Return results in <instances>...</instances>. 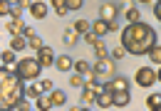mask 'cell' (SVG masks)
Listing matches in <instances>:
<instances>
[{"label": "cell", "instance_id": "obj_1", "mask_svg": "<svg viewBox=\"0 0 161 111\" xmlns=\"http://www.w3.org/2000/svg\"><path fill=\"white\" fill-rule=\"evenodd\" d=\"M159 42V35L151 25H146L144 20H136V22H129L124 30H121V47L134 57L149 55V50Z\"/></svg>", "mask_w": 161, "mask_h": 111}, {"label": "cell", "instance_id": "obj_2", "mask_svg": "<svg viewBox=\"0 0 161 111\" xmlns=\"http://www.w3.org/2000/svg\"><path fill=\"white\" fill-rule=\"evenodd\" d=\"M22 99H25V84L18 72L10 67H0V109H25Z\"/></svg>", "mask_w": 161, "mask_h": 111}, {"label": "cell", "instance_id": "obj_3", "mask_svg": "<svg viewBox=\"0 0 161 111\" xmlns=\"http://www.w3.org/2000/svg\"><path fill=\"white\" fill-rule=\"evenodd\" d=\"M15 72H18V77L22 82H32V79L40 77L42 64L37 62V57H22L20 62H15Z\"/></svg>", "mask_w": 161, "mask_h": 111}, {"label": "cell", "instance_id": "obj_4", "mask_svg": "<svg viewBox=\"0 0 161 111\" xmlns=\"http://www.w3.org/2000/svg\"><path fill=\"white\" fill-rule=\"evenodd\" d=\"M92 69L99 74L102 79H112V77L117 74V62H114L112 57L107 55V57H99V59H97V64H94Z\"/></svg>", "mask_w": 161, "mask_h": 111}, {"label": "cell", "instance_id": "obj_5", "mask_svg": "<svg viewBox=\"0 0 161 111\" xmlns=\"http://www.w3.org/2000/svg\"><path fill=\"white\" fill-rule=\"evenodd\" d=\"M136 84H139V87H154V84H156V69L141 67L139 72H136Z\"/></svg>", "mask_w": 161, "mask_h": 111}, {"label": "cell", "instance_id": "obj_6", "mask_svg": "<svg viewBox=\"0 0 161 111\" xmlns=\"http://www.w3.org/2000/svg\"><path fill=\"white\" fill-rule=\"evenodd\" d=\"M119 13H121L119 3H104V5L99 8V18L107 20V22H114V20L119 18Z\"/></svg>", "mask_w": 161, "mask_h": 111}, {"label": "cell", "instance_id": "obj_7", "mask_svg": "<svg viewBox=\"0 0 161 111\" xmlns=\"http://www.w3.org/2000/svg\"><path fill=\"white\" fill-rule=\"evenodd\" d=\"M37 62H40L42 67H55V52L45 45V47H40L37 50Z\"/></svg>", "mask_w": 161, "mask_h": 111}, {"label": "cell", "instance_id": "obj_8", "mask_svg": "<svg viewBox=\"0 0 161 111\" xmlns=\"http://www.w3.org/2000/svg\"><path fill=\"white\" fill-rule=\"evenodd\" d=\"M104 89H107V92H121V89H129V79L114 74V77H112V82H109V84H104Z\"/></svg>", "mask_w": 161, "mask_h": 111}, {"label": "cell", "instance_id": "obj_9", "mask_svg": "<svg viewBox=\"0 0 161 111\" xmlns=\"http://www.w3.org/2000/svg\"><path fill=\"white\" fill-rule=\"evenodd\" d=\"M112 99H114V106L117 109H124V106H129L131 94H129V89H121V92H112Z\"/></svg>", "mask_w": 161, "mask_h": 111}, {"label": "cell", "instance_id": "obj_10", "mask_svg": "<svg viewBox=\"0 0 161 111\" xmlns=\"http://www.w3.org/2000/svg\"><path fill=\"white\" fill-rule=\"evenodd\" d=\"M94 106H99V109H109V106H114V99H112V92H99L97 94V101H94Z\"/></svg>", "mask_w": 161, "mask_h": 111}, {"label": "cell", "instance_id": "obj_11", "mask_svg": "<svg viewBox=\"0 0 161 111\" xmlns=\"http://www.w3.org/2000/svg\"><path fill=\"white\" fill-rule=\"evenodd\" d=\"M55 67H57L60 72H69V69H75V62H72V57L60 55V57H55Z\"/></svg>", "mask_w": 161, "mask_h": 111}, {"label": "cell", "instance_id": "obj_12", "mask_svg": "<svg viewBox=\"0 0 161 111\" xmlns=\"http://www.w3.org/2000/svg\"><path fill=\"white\" fill-rule=\"evenodd\" d=\"M5 27H8V32H10V35H22V30H25V22H22L20 18H10V22H8Z\"/></svg>", "mask_w": 161, "mask_h": 111}, {"label": "cell", "instance_id": "obj_13", "mask_svg": "<svg viewBox=\"0 0 161 111\" xmlns=\"http://www.w3.org/2000/svg\"><path fill=\"white\" fill-rule=\"evenodd\" d=\"M27 10L32 13V18H35V20H45V15H47V5H45V3H32Z\"/></svg>", "mask_w": 161, "mask_h": 111}, {"label": "cell", "instance_id": "obj_14", "mask_svg": "<svg viewBox=\"0 0 161 111\" xmlns=\"http://www.w3.org/2000/svg\"><path fill=\"white\" fill-rule=\"evenodd\" d=\"M50 99H52V106H64L67 104V94L62 89H52L50 92Z\"/></svg>", "mask_w": 161, "mask_h": 111}, {"label": "cell", "instance_id": "obj_15", "mask_svg": "<svg viewBox=\"0 0 161 111\" xmlns=\"http://www.w3.org/2000/svg\"><path fill=\"white\" fill-rule=\"evenodd\" d=\"M92 32H94V35H99V37H104L107 32H109V22L99 18L97 22H92Z\"/></svg>", "mask_w": 161, "mask_h": 111}, {"label": "cell", "instance_id": "obj_16", "mask_svg": "<svg viewBox=\"0 0 161 111\" xmlns=\"http://www.w3.org/2000/svg\"><path fill=\"white\" fill-rule=\"evenodd\" d=\"M25 47H27V37H25V35H13V40H10V50L20 52V50H25Z\"/></svg>", "mask_w": 161, "mask_h": 111}, {"label": "cell", "instance_id": "obj_17", "mask_svg": "<svg viewBox=\"0 0 161 111\" xmlns=\"http://www.w3.org/2000/svg\"><path fill=\"white\" fill-rule=\"evenodd\" d=\"M94 101H97V92H94V89H89V87H82L80 104H94Z\"/></svg>", "mask_w": 161, "mask_h": 111}, {"label": "cell", "instance_id": "obj_18", "mask_svg": "<svg viewBox=\"0 0 161 111\" xmlns=\"http://www.w3.org/2000/svg\"><path fill=\"white\" fill-rule=\"evenodd\" d=\"M72 30H75V32L82 37V35H87V32L92 30V22H87V20H77V22L72 25Z\"/></svg>", "mask_w": 161, "mask_h": 111}, {"label": "cell", "instance_id": "obj_19", "mask_svg": "<svg viewBox=\"0 0 161 111\" xmlns=\"http://www.w3.org/2000/svg\"><path fill=\"white\" fill-rule=\"evenodd\" d=\"M35 109L37 111H47V109H52V99H50V96H37V99H35Z\"/></svg>", "mask_w": 161, "mask_h": 111}, {"label": "cell", "instance_id": "obj_20", "mask_svg": "<svg viewBox=\"0 0 161 111\" xmlns=\"http://www.w3.org/2000/svg\"><path fill=\"white\" fill-rule=\"evenodd\" d=\"M146 109L149 111H161V94H151L146 99Z\"/></svg>", "mask_w": 161, "mask_h": 111}, {"label": "cell", "instance_id": "obj_21", "mask_svg": "<svg viewBox=\"0 0 161 111\" xmlns=\"http://www.w3.org/2000/svg\"><path fill=\"white\" fill-rule=\"evenodd\" d=\"M149 59H151V64H161V45L159 42L149 50Z\"/></svg>", "mask_w": 161, "mask_h": 111}, {"label": "cell", "instance_id": "obj_22", "mask_svg": "<svg viewBox=\"0 0 161 111\" xmlns=\"http://www.w3.org/2000/svg\"><path fill=\"white\" fill-rule=\"evenodd\" d=\"M62 40H64V45H69V47H75V45L80 42V35H77L75 30H67V32L62 35Z\"/></svg>", "mask_w": 161, "mask_h": 111}, {"label": "cell", "instance_id": "obj_23", "mask_svg": "<svg viewBox=\"0 0 161 111\" xmlns=\"http://www.w3.org/2000/svg\"><path fill=\"white\" fill-rule=\"evenodd\" d=\"M52 8H55V13L60 15V18H64L69 10H67V5H64V0H52Z\"/></svg>", "mask_w": 161, "mask_h": 111}, {"label": "cell", "instance_id": "obj_24", "mask_svg": "<svg viewBox=\"0 0 161 111\" xmlns=\"http://www.w3.org/2000/svg\"><path fill=\"white\" fill-rule=\"evenodd\" d=\"M69 84H72L75 89H82V87H84L87 82L82 79V74H80V72H75V74H72V77H69Z\"/></svg>", "mask_w": 161, "mask_h": 111}, {"label": "cell", "instance_id": "obj_25", "mask_svg": "<svg viewBox=\"0 0 161 111\" xmlns=\"http://www.w3.org/2000/svg\"><path fill=\"white\" fill-rule=\"evenodd\" d=\"M0 62H5V64H15L18 59H15V50H5L3 57H0Z\"/></svg>", "mask_w": 161, "mask_h": 111}, {"label": "cell", "instance_id": "obj_26", "mask_svg": "<svg viewBox=\"0 0 161 111\" xmlns=\"http://www.w3.org/2000/svg\"><path fill=\"white\" fill-rule=\"evenodd\" d=\"M40 87H37V84H30V87H25V96H30V99H37V96H40Z\"/></svg>", "mask_w": 161, "mask_h": 111}, {"label": "cell", "instance_id": "obj_27", "mask_svg": "<svg viewBox=\"0 0 161 111\" xmlns=\"http://www.w3.org/2000/svg\"><path fill=\"white\" fill-rule=\"evenodd\" d=\"M89 69H92V67H89V64H87L84 59H77V62H75V72H80L82 77H84V74L89 72Z\"/></svg>", "mask_w": 161, "mask_h": 111}, {"label": "cell", "instance_id": "obj_28", "mask_svg": "<svg viewBox=\"0 0 161 111\" xmlns=\"http://www.w3.org/2000/svg\"><path fill=\"white\" fill-rule=\"evenodd\" d=\"M129 55V52H126V50H124V47H114V50H112V59H114V62H119V59H124V57Z\"/></svg>", "mask_w": 161, "mask_h": 111}, {"label": "cell", "instance_id": "obj_29", "mask_svg": "<svg viewBox=\"0 0 161 111\" xmlns=\"http://www.w3.org/2000/svg\"><path fill=\"white\" fill-rule=\"evenodd\" d=\"M37 87H40V92L45 94V92H52V89H55V82H52V79H42V82H37Z\"/></svg>", "mask_w": 161, "mask_h": 111}, {"label": "cell", "instance_id": "obj_30", "mask_svg": "<svg viewBox=\"0 0 161 111\" xmlns=\"http://www.w3.org/2000/svg\"><path fill=\"white\" fill-rule=\"evenodd\" d=\"M126 13V20L129 22H136V20H141V13L136 10V8H129V10H124Z\"/></svg>", "mask_w": 161, "mask_h": 111}, {"label": "cell", "instance_id": "obj_31", "mask_svg": "<svg viewBox=\"0 0 161 111\" xmlns=\"http://www.w3.org/2000/svg\"><path fill=\"white\" fill-rule=\"evenodd\" d=\"M27 47H32V50H40V47H45V42H42L37 35H32L30 40H27Z\"/></svg>", "mask_w": 161, "mask_h": 111}, {"label": "cell", "instance_id": "obj_32", "mask_svg": "<svg viewBox=\"0 0 161 111\" xmlns=\"http://www.w3.org/2000/svg\"><path fill=\"white\" fill-rule=\"evenodd\" d=\"M82 40H84V42H87V45H92V47H94V45H97V42H99V35H94V32H92V30H89V32H87V35H82Z\"/></svg>", "mask_w": 161, "mask_h": 111}, {"label": "cell", "instance_id": "obj_33", "mask_svg": "<svg viewBox=\"0 0 161 111\" xmlns=\"http://www.w3.org/2000/svg\"><path fill=\"white\" fill-rule=\"evenodd\" d=\"M22 10H25V8H22L20 3H15V5H10V18H22Z\"/></svg>", "mask_w": 161, "mask_h": 111}, {"label": "cell", "instance_id": "obj_34", "mask_svg": "<svg viewBox=\"0 0 161 111\" xmlns=\"http://www.w3.org/2000/svg\"><path fill=\"white\" fill-rule=\"evenodd\" d=\"M94 55H97V59H99V57H107V45H102V40L94 45Z\"/></svg>", "mask_w": 161, "mask_h": 111}, {"label": "cell", "instance_id": "obj_35", "mask_svg": "<svg viewBox=\"0 0 161 111\" xmlns=\"http://www.w3.org/2000/svg\"><path fill=\"white\" fill-rule=\"evenodd\" d=\"M64 5H67V10H80L84 5V0H64Z\"/></svg>", "mask_w": 161, "mask_h": 111}, {"label": "cell", "instance_id": "obj_36", "mask_svg": "<svg viewBox=\"0 0 161 111\" xmlns=\"http://www.w3.org/2000/svg\"><path fill=\"white\" fill-rule=\"evenodd\" d=\"M5 15H10V3L0 0V18H5Z\"/></svg>", "mask_w": 161, "mask_h": 111}, {"label": "cell", "instance_id": "obj_37", "mask_svg": "<svg viewBox=\"0 0 161 111\" xmlns=\"http://www.w3.org/2000/svg\"><path fill=\"white\" fill-rule=\"evenodd\" d=\"M151 8H154V18H156V20L161 22V0H156V3L151 5Z\"/></svg>", "mask_w": 161, "mask_h": 111}, {"label": "cell", "instance_id": "obj_38", "mask_svg": "<svg viewBox=\"0 0 161 111\" xmlns=\"http://www.w3.org/2000/svg\"><path fill=\"white\" fill-rule=\"evenodd\" d=\"M22 35L27 37V40H30V37L35 35V30H32V27H27V25H25V30H22Z\"/></svg>", "mask_w": 161, "mask_h": 111}, {"label": "cell", "instance_id": "obj_39", "mask_svg": "<svg viewBox=\"0 0 161 111\" xmlns=\"http://www.w3.org/2000/svg\"><path fill=\"white\" fill-rule=\"evenodd\" d=\"M119 8H121V10H129V8H131V0H121Z\"/></svg>", "mask_w": 161, "mask_h": 111}, {"label": "cell", "instance_id": "obj_40", "mask_svg": "<svg viewBox=\"0 0 161 111\" xmlns=\"http://www.w3.org/2000/svg\"><path fill=\"white\" fill-rule=\"evenodd\" d=\"M117 30H119V25H117V20H114V22H109V32H117Z\"/></svg>", "mask_w": 161, "mask_h": 111}, {"label": "cell", "instance_id": "obj_41", "mask_svg": "<svg viewBox=\"0 0 161 111\" xmlns=\"http://www.w3.org/2000/svg\"><path fill=\"white\" fill-rule=\"evenodd\" d=\"M136 3H141V5H154L156 0H136Z\"/></svg>", "mask_w": 161, "mask_h": 111}, {"label": "cell", "instance_id": "obj_42", "mask_svg": "<svg viewBox=\"0 0 161 111\" xmlns=\"http://www.w3.org/2000/svg\"><path fill=\"white\" fill-rule=\"evenodd\" d=\"M156 82H161V64H159V72H156Z\"/></svg>", "mask_w": 161, "mask_h": 111}, {"label": "cell", "instance_id": "obj_43", "mask_svg": "<svg viewBox=\"0 0 161 111\" xmlns=\"http://www.w3.org/2000/svg\"><path fill=\"white\" fill-rule=\"evenodd\" d=\"M8 3H10V5H15V3H20V0H8Z\"/></svg>", "mask_w": 161, "mask_h": 111}, {"label": "cell", "instance_id": "obj_44", "mask_svg": "<svg viewBox=\"0 0 161 111\" xmlns=\"http://www.w3.org/2000/svg\"><path fill=\"white\" fill-rule=\"evenodd\" d=\"M0 57H3V52H0Z\"/></svg>", "mask_w": 161, "mask_h": 111}]
</instances>
